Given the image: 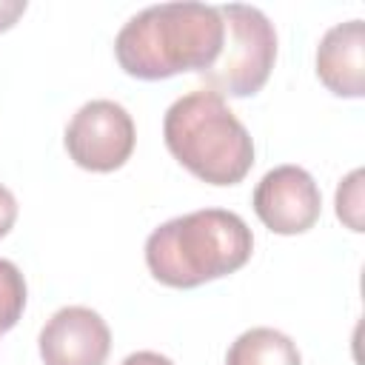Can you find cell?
Wrapping results in <instances>:
<instances>
[{"label": "cell", "mask_w": 365, "mask_h": 365, "mask_svg": "<svg viewBox=\"0 0 365 365\" xmlns=\"http://www.w3.org/2000/svg\"><path fill=\"white\" fill-rule=\"evenodd\" d=\"M225 26L217 6L160 3L134 14L114 40L117 63L137 80L208 71L222 51Z\"/></svg>", "instance_id": "cell-1"}, {"label": "cell", "mask_w": 365, "mask_h": 365, "mask_svg": "<svg viewBox=\"0 0 365 365\" xmlns=\"http://www.w3.org/2000/svg\"><path fill=\"white\" fill-rule=\"evenodd\" d=\"M254 251L245 220L225 208L174 217L145 240V265L168 288H197L240 271Z\"/></svg>", "instance_id": "cell-2"}, {"label": "cell", "mask_w": 365, "mask_h": 365, "mask_svg": "<svg viewBox=\"0 0 365 365\" xmlns=\"http://www.w3.org/2000/svg\"><path fill=\"white\" fill-rule=\"evenodd\" d=\"M163 137L171 157L211 185H237L254 165L248 128L208 88L188 91L168 106Z\"/></svg>", "instance_id": "cell-3"}, {"label": "cell", "mask_w": 365, "mask_h": 365, "mask_svg": "<svg viewBox=\"0 0 365 365\" xmlns=\"http://www.w3.org/2000/svg\"><path fill=\"white\" fill-rule=\"evenodd\" d=\"M225 37L217 63L202 71L208 91L228 97H251L257 94L274 68L277 60V31L274 23L254 6L228 3L217 6Z\"/></svg>", "instance_id": "cell-4"}, {"label": "cell", "mask_w": 365, "mask_h": 365, "mask_svg": "<svg viewBox=\"0 0 365 365\" xmlns=\"http://www.w3.org/2000/svg\"><path fill=\"white\" fill-rule=\"evenodd\" d=\"M66 151L68 157L97 174L117 171L134 151V120L114 100H91L77 108L66 125Z\"/></svg>", "instance_id": "cell-5"}, {"label": "cell", "mask_w": 365, "mask_h": 365, "mask_svg": "<svg viewBox=\"0 0 365 365\" xmlns=\"http://www.w3.org/2000/svg\"><path fill=\"white\" fill-rule=\"evenodd\" d=\"M254 211L265 228L291 237L314 228L322 211V197L305 168L277 165L257 182Z\"/></svg>", "instance_id": "cell-6"}, {"label": "cell", "mask_w": 365, "mask_h": 365, "mask_svg": "<svg viewBox=\"0 0 365 365\" xmlns=\"http://www.w3.org/2000/svg\"><path fill=\"white\" fill-rule=\"evenodd\" d=\"M111 351V331L106 319L86 308H60L40 331L43 365H106Z\"/></svg>", "instance_id": "cell-7"}, {"label": "cell", "mask_w": 365, "mask_h": 365, "mask_svg": "<svg viewBox=\"0 0 365 365\" xmlns=\"http://www.w3.org/2000/svg\"><path fill=\"white\" fill-rule=\"evenodd\" d=\"M317 77L336 97L365 94V23L348 20L325 31L317 48Z\"/></svg>", "instance_id": "cell-8"}, {"label": "cell", "mask_w": 365, "mask_h": 365, "mask_svg": "<svg viewBox=\"0 0 365 365\" xmlns=\"http://www.w3.org/2000/svg\"><path fill=\"white\" fill-rule=\"evenodd\" d=\"M225 365H302L297 342L277 328H251L240 334L228 354Z\"/></svg>", "instance_id": "cell-9"}, {"label": "cell", "mask_w": 365, "mask_h": 365, "mask_svg": "<svg viewBox=\"0 0 365 365\" xmlns=\"http://www.w3.org/2000/svg\"><path fill=\"white\" fill-rule=\"evenodd\" d=\"M26 308V279L11 259L0 257V334L11 331Z\"/></svg>", "instance_id": "cell-10"}, {"label": "cell", "mask_w": 365, "mask_h": 365, "mask_svg": "<svg viewBox=\"0 0 365 365\" xmlns=\"http://www.w3.org/2000/svg\"><path fill=\"white\" fill-rule=\"evenodd\" d=\"M336 217L351 228L362 231V171H351L336 188Z\"/></svg>", "instance_id": "cell-11"}, {"label": "cell", "mask_w": 365, "mask_h": 365, "mask_svg": "<svg viewBox=\"0 0 365 365\" xmlns=\"http://www.w3.org/2000/svg\"><path fill=\"white\" fill-rule=\"evenodd\" d=\"M14 220H17V200L6 185H0V237L11 231Z\"/></svg>", "instance_id": "cell-12"}, {"label": "cell", "mask_w": 365, "mask_h": 365, "mask_svg": "<svg viewBox=\"0 0 365 365\" xmlns=\"http://www.w3.org/2000/svg\"><path fill=\"white\" fill-rule=\"evenodd\" d=\"M26 11V0H0V31H9Z\"/></svg>", "instance_id": "cell-13"}, {"label": "cell", "mask_w": 365, "mask_h": 365, "mask_svg": "<svg viewBox=\"0 0 365 365\" xmlns=\"http://www.w3.org/2000/svg\"><path fill=\"white\" fill-rule=\"evenodd\" d=\"M120 365H174V362L157 351H137V354H128Z\"/></svg>", "instance_id": "cell-14"}]
</instances>
